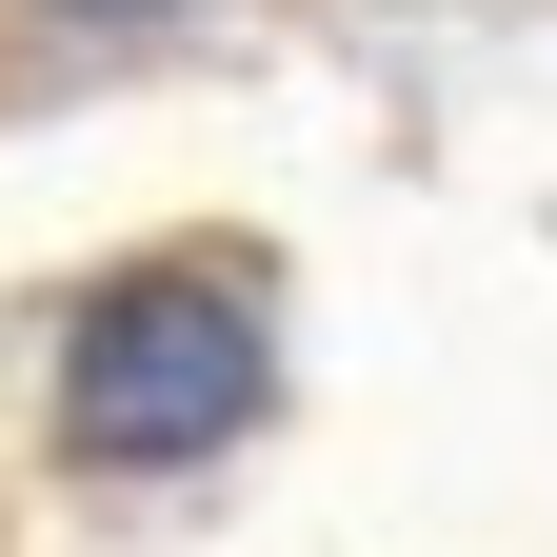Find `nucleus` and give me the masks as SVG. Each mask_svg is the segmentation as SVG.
Listing matches in <instances>:
<instances>
[{"label":"nucleus","instance_id":"1","mask_svg":"<svg viewBox=\"0 0 557 557\" xmlns=\"http://www.w3.org/2000/svg\"><path fill=\"white\" fill-rule=\"evenodd\" d=\"M60 418H81V458H199V438H239L259 418V299L239 278H120V299L60 338Z\"/></svg>","mask_w":557,"mask_h":557},{"label":"nucleus","instance_id":"2","mask_svg":"<svg viewBox=\"0 0 557 557\" xmlns=\"http://www.w3.org/2000/svg\"><path fill=\"white\" fill-rule=\"evenodd\" d=\"M60 21H160V0H60Z\"/></svg>","mask_w":557,"mask_h":557}]
</instances>
